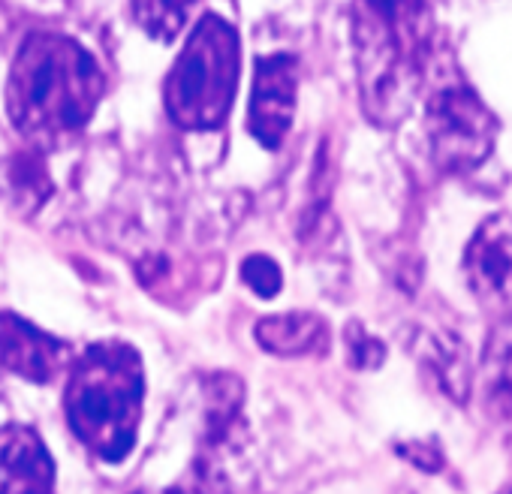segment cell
Returning a JSON list of instances; mask_svg holds the SVG:
<instances>
[{
  "label": "cell",
  "mask_w": 512,
  "mask_h": 494,
  "mask_svg": "<svg viewBox=\"0 0 512 494\" xmlns=\"http://www.w3.org/2000/svg\"><path fill=\"white\" fill-rule=\"evenodd\" d=\"M299 97V61L287 52L256 58L253 91L247 109L250 136L269 151H278L293 127Z\"/></svg>",
  "instance_id": "8992f818"
},
{
  "label": "cell",
  "mask_w": 512,
  "mask_h": 494,
  "mask_svg": "<svg viewBox=\"0 0 512 494\" xmlns=\"http://www.w3.org/2000/svg\"><path fill=\"white\" fill-rule=\"evenodd\" d=\"M70 359L73 350L67 341L16 314H0V365L10 374L31 383H49L67 368Z\"/></svg>",
  "instance_id": "ba28073f"
},
{
  "label": "cell",
  "mask_w": 512,
  "mask_h": 494,
  "mask_svg": "<svg viewBox=\"0 0 512 494\" xmlns=\"http://www.w3.org/2000/svg\"><path fill=\"white\" fill-rule=\"evenodd\" d=\"M145 404L142 359L130 344H91L70 368L67 419L73 434L106 464H121L139 437Z\"/></svg>",
  "instance_id": "3957f363"
},
{
  "label": "cell",
  "mask_w": 512,
  "mask_h": 494,
  "mask_svg": "<svg viewBox=\"0 0 512 494\" xmlns=\"http://www.w3.org/2000/svg\"><path fill=\"white\" fill-rule=\"evenodd\" d=\"M425 139L443 172L461 175L479 169L497 142V115L464 79L449 46L434 43L425 70Z\"/></svg>",
  "instance_id": "5b68a950"
},
{
  "label": "cell",
  "mask_w": 512,
  "mask_h": 494,
  "mask_svg": "<svg viewBox=\"0 0 512 494\" xmlns=\"http://www.w3.org/2000/svg\"><path fill=\"white\" fill-rule=\"evenodd\" d=\"M241 73L238 31L205 13L166 76V112L181 130H217L229 118Z\"/></svg>",
  "instance_id": "277c9868"
},
{
  "label": "cell",
  "mask_w": 512,
  "mask_h": 494,
  "mask_svg": "<svg viewBox=\"0 0 512 494\" xmlns=\"http://www.w3.org/2000/svg\"><path fill=\"white\" fill-rule=\"evenodd\" d=\"M166 494H184L181 488H172V491H166Z\"/></svg>",
  "instance_id": "e0dca14e"
},
{
  "label": "cell",
  "mask_w": 512,
  "mask_h": 494,
  "mask_svg": "<svg viewBox=\"0 0 512 494\" xmlns=\"http://www.w3.org/2000/svg\"><path fill=\"white\" fill-rule=\"evenodd\" d=\"M253 335L263 344V350L278 353V356H314V353L323 356L332 344L329 323L311 311H290V314L263 317L260 323H256Z\"/></svg>",
  "instance_id": "8fae6325"
},
{
  "label": "cell",
  "mask_w": 512,
  "mask_h": 494,
  "mask_svg": "<svg viewBox=\"0 0 512 494\" xmlns=\"http://www.w3.org/2000/svg\"><path fill=\"white\" fill-rule=\"evenodd\" d=\"M0 494H55V461L28 425L0 431Z\"/></svg>",
  "instance_id": "9c48e42d"
},
{
  "label": "cell",
  "mask_w": 512,
  "mask_h": 494,
  "mask_svg": "<svg viewBox=\"0 0 512 494\" xmlns=\"http://www.w3.org/2000/svg\"><path fill=\"white\" fill-rule=\"evenodd\" d=\"M241 281L260 299H275L281 293V287H284L281 266L266 254H250L241 263Z\"/></svg>",
  "instance_id": "9a60e30c"
},
{
  "label": "cell",
  "mask_w": 512,
  "mask_h": 494,
  "mask_svg": "<svg viewBox=\"0 0 512 494\" xmlns=\"http://www.w3.org/2000/svg\"><path fill=\"white\" fill-rule=\"evenodd\" d=\"M353 52L362 109L377 127H398L425 85L434 52V0H353Z\"/></svg>",
  "instance_id": "6da1fadb"
},
{
  "label": "cell",
  "mask_w": 512,
  "mask_h": 494,
  "mask_svg": "<svg viewBox=\"0 0 512 494\" xmlns=\"http://www.w3.org/2000/svg\"><path fill=\"white\" fill-rule=\"evenodd\" d=\"M482 401L488 416L512 419V320L500 323L482 359Z\"/></svg>",
  "instance_id": "7c38bea8"
},
{
  "label": "cell",
  "mask_w": 512,
  "mask_h": 494,
  "mask_svg": "<svg viewBox=\"0 0 512 494\" xmlns=\"http://www.w3.org/2000/svg\"><path fill=\"white\" fill-rule=\"evenodd\" d=\"M416 356L446 398L467 404L473 389V362L467 344L455 332H422Z\"/></svg>",
  "instance_id": "30bf717a"
},
{
  "label": "cell",
  "mask_w": 512,
  "mask_h": 494,
  "mask_svg": "<svg viewBox=\"0 0 512 494\" xmlns=\"http://www.w3.org/2000/svg\"><path fill=\"white\" fill-rule=\"evenodd\" d=\"M199 0H130L136 25L157 43H172L190 22Z\"/></svg>",
  "instance_id": "4fadbf2b"
},
{
  "label": "cell",
  "mask_w": 512,
  "mask_h": 494,
  "mask_svg": "<svg viewBox=\"0 0 512 494\" xmlns=\"http://www.w3.org/2000/svg\"><path fill=\"white\" fill-rule=\"evenodd\" d=\"M344 341H347V356L350 365L359 371H377L386 362V344L380 338H374L359 320H353L344 329Z\"/></svg>",
  "instance_id": "5bb4252c"
},
{
  "label": "cell",
  "mask_w": 512,
  "mask_h": 494,
  "mask_svg": "<svg viewBox=\"0 0 512 494\" xmlns=\"http://www.w3.org/2000/svg\"><path fill=\"white\" fill-rule=\"evenodd\" d=\"M500 494H512V485H509V488H503V491H500Z\"/></svg>",
  "instance_id": "ac0fdd59"
},
{
  "label": "cell",
  "mask_w": 512,
  "mask_h": 494,
  "mask_svg": "<svg viewBox=\"0 0 512 494\" xmlns=\"http://www.w3.org/2000/svg\"><path fill=\"white\" fill-rule=\"evenodd\" d=\"M106 76L100 61L73 37L31 34L7 79V112L16 130L40 145L76 136L100 106Z\"/></svg>",
  "instance_id": "7a4b0ae2"
},
{
  "label": "cell",
  "mask_w": 512,
  "mask_h": 494,
  "mask_svg": "<svg viewBox=\"0 0 512 494\" xmlns=\"http://www.w3.org/2000/svg\"><path fill=\"white\" fill-rule=\"evenodd\" d=\"M398 455H404L413 467L428 470V473H437V470L443 467V452H440L434 443H425V440L401 443V446H398Z\"/></svg>",
  "instance_id": "2e32d148"
},
{
  "label": "cell",
  "mask_w": 512,
  "mask_h": 494,
  "mask_svg": "<svg viewBox=\"0 0 512 494\" xmlns=\"http://www.w3.org/2000/svg\"><path fill=\"white\" fill-rule=\"evenodd\" d=\"M470 293L491 311L512 314V214L485 217L464 251Z\"/></svg>",
  "instance_id": "52a82bcc"
}]
</instances>
